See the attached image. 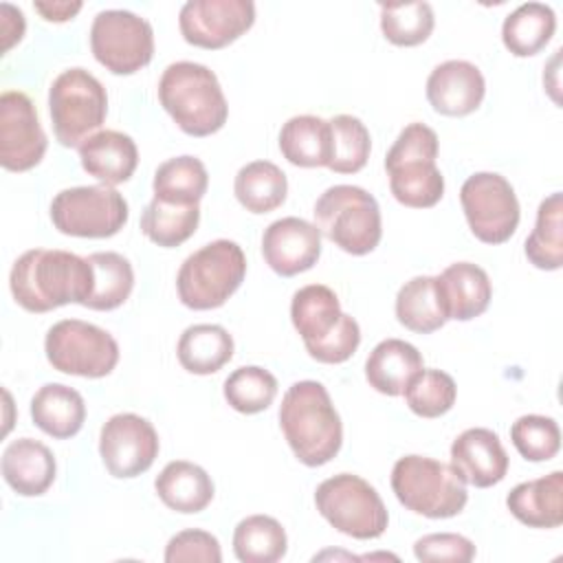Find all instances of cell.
Segmentation results:
<instances>
[{
    "mask_svg": "<svg viewBox=\"0 0 563 563\" xmlns=\"http://www.w3.org/2000/svg\"><path fill=\"white\" fill-rule=\"evenodd\" d=\"M48 110L55 139L64 147H81L103 125L108 95L103 84L86 68L59 73L48 88Z\"/></svg>",
    "mask_w": 563,
    "mask_h": 563,
    "instance_id": "9",
    "label": "cell"
},
{
    "mask_svg": "<svg viewBox=\"0 0 563 563\" xmlns=\"http://www.w3.org/2000/svg\"><path fill=\"white\" fill-rule=\"evenodd\" d=\"M506 506L512 517L528 528H556L563 523V473L552 471L545 477L517 484Z\"/></svg>",
    "mask_w": 563,
    "mask_h": 563,
    "instance_id": "24",
    "label": "cell"
},
{
    "mask_svg": "<svg viewBox=\"0 0 563 563\" xmlns=\"http://www.w3.org/2000/svg\"><path fill=\"white\" fill-rule=\"evenodd\" d=\"M449 319L471 321L479 317L493 297L486 271L473 262H455L435 275Z\"/></svg>",
    "mask_w": 563,
    "mask_h": 563,
    "instance_id": "23",
    "label": "cell"
},
{
    "mask_svg": "<svg viewBox=\"0 0 563 563\" xmlns=\"http://www.w3.org/2000/svg\"><path fill=\"white\" fill-rule=\"evenodd\" d=\"M255 22L251 0H187L178 13L185 42L200 48H222Z\"/></svg>",
    "mask_w": 563,
    "mask_h": 563,
    "instance_id": "17",
    "label": "cell"
},
{
    "mask_svg": "<svg viewBox=\"0 0 563 563\" xmlns=\"http://www.w3.org/2000/svg\"><path fill=\"white\" fill-rule=\"evenodd\" d=\"M44 352L53 369L84 378H103L119 363L114 336L81 319H62L51 325L44 339Z\"/></svg>",
    "mask_w": 563,
    "mask_h": 563,
    "instance_id": "11",
    "label": "cell"
},
{
    "mask_svg": "<svg viewBox=\"0 0 563 563\" xmlns=\"http://www.w3.org/2000/svg\"><path fill=\"white\" fill-rule=\"evenodd\" d=\"M167 563L180 561H205V563H220L222 552L218 539L207 530H183L167 541L165 548Z\"/></svg>",
    "mask_w": 563,
    "mask_h": 563,
    "instance_id": "44",
    "label": "cell"
},
{
    "mask_svg": "<svg viewBox=\"0 0 563 563\" xmlns=\"http://www.w3.org/2000/svg\"><path fill=\"white\" fill-rule=\"evenodd\" d=\"M391 490L407 510L429 519L455 517L468 501L455 468L427 455L400 457L391 468Z\"/></svg>",
    "mask_w": 563,
    "mask_h": 563,
    "instance_id": "6",
    "label": "cell"
},
{
    "mask_svg": "<svg viewBox=\"0 0 563 563\" xmlns=\"http://www.w3.org/2000/svg\"><path fill=\"white\" fill-rule=\"evenodd\" d=\"M233 191L238 202L251 213H268L284 205L288 194L286 174L271 161H253L235 174Z\"/></svg>",
    "mask_w": 563,
    "mask_h": 563,
    "instance_id": "33",
    "label": "cell"
},
{
    "mask_svg": "<svg viewBox=\"0 0 563 563\" xmlns=\"http://www.w3.org/2000/svg\"><path fill=\"white\" fill-rule=\"evenodd\" d=\"M435 18L429 2H387L380 4V31L396 46L422 44L433 31Z\"/></svg>",
    "mask_w": 563,
    "mask_h": 563,
    "instance_id": "39",
    "label": "cell"
},
{
    "mask_svg": "<svg viewBox=\"0 0 563 563\" xmlns=\"http://www.w3.org/2000/svg\"><path fill=\"white\" fill-rule=\"evenodd\" d=\"M330 161L328 169L336 174H356L365 167L372 139L365 123L352 114H336L330 121Z\"/></svg>",
    "mask_w": 563,
    "mask_h": 563,
    "instance_id": "38",
    "label": "cell"
},
{
    "mask_svg": "<svg viewBox=\"0 0 563 563\" xmlns=\"http://www.w3.org/2000/svg\"><path fill=\"white\" fill-rule=\"evenodd\" d=\"M277 396V378L257 365L233 369L224 380V398L240 413H260L273 405Z\"/></svg>",
    "mask_w": 563,
    "mask_h": 563,
    "instance_id": "40",
    "label": "cell"
},
{
    "mask_svg": "<svg viewBox=\"0 0 563 563\" xmlns=\"http://www.w3.org/2000/svg\"><path fill=\"white\" fill-rule=\"evenodd\" d=\"M154 488L167 508L185 515L205 510L213 499V482L209 473L187 460L165 464L154 479Z\"/></svg>",
    "mask_w": 563,
    "mask_h": 563,
    "instance_id": "27",
    "label": "cell"
},
{
    "mask_svg": "<svg viewBox=\"0 0 563 563\" xmlns=\"http://www.w3.org/2000/svg\"><path fill=\"white\" fill-rule=\"evenodd\" d=\"M81 9V2H35V11L48 22H66Z\"/></svg>",
    "mask_w": 563,
    "mask_h": 563,
    "instance_id": "46",
    "label": "cell"
},
{
    "mask_svg": "<svg viewBox=\"0 0 563 563\" xmlns=\"http://www.w3.org/2000/svg\"><path fill=\"white\" fill-rule=\"evenodd\" d=\"M55 457L46 444L18 438L2 453V477L22 497L44 495L55 482Z\"/></svg>",
    "mask_w": 563,
    "mask_h": 563,
    "instance_id": "21",
    "label": "cell"
},
{
    "mask_svg": "<svg viewBox=\"0 0 563 563\" xmlns=\"http://www.w3.org/2000/svg\"><path fill=\"white\" fill-rule=\"evenodd\" d=\"M198 222V205H169L158 198H152L141 213L143 235L163 249H172L187 242L196 233Z\"/></svg>",
    "mask_w": 563,
    "mask_h": 563,
    "instance_id": "36",
    "label": "cell"
},
{
    "mask_svg": "<svg viewBox=\"0 0 563 563\" xmlns=\"http://www.w3.org/2000/svg\"><path fill=\"white\" fill-rule=\"evenodd\" d=\"M486 92L482 70L466 59L438 64L427 79V99L438 114L466 117L479 108Z\"/></svg>",
    "mask_w": 563,
    "mask_h": 563,
    "instance_id": "19",
    "label": "cell"
},
{
    "mask_svg": "<svg viewBox=\"0 0 563 563\" xmlns=\"http://www.w3.org/2000/svg\"><path fill=\"white\" fill-rule=\"evenodd\" d=\"M158 433L136 413H114L101 427L99 455L112 477L130 479L145 473L158 455Z\"/></svg>",
    "mask_w": 563,
    "mask_h": 563,
    "instance_id": "15",
    "label": "cell"
},
{
    "mask_svg": "<svg viewBox=\"0 0 563 563\" xmlns=\"http://www.w3.org/2000/svg\"><path fill=\"white\" fill-rule=\"evenodd\" d=\"M290 319L308 354L319 363H343L361 343L356 319L341 310L339 297L323 284H308L292 295Z\"/></svg>",
    "mask_w": 563,
    "mask_h": 563,
    "instance_id": "4",
    "label": "cell"
},
{
    "mask_svg": "<svg viewBox=\"0 0 563 563\" xmlns=\"http://www.w3.org/2000/svg\"><path fill=\"white\" fill-rule=\"evenodd\" d=\"M90 51L110 73L132 75L152 62V24L125 9L99 11L90 26Z\"/></svg>",
    "mask_w": 563,
    "mask_h": 563,
    "instance_id": "13",
    "label": "cell"
},
{
    "mask_svg": "<svg viewBox=\"0 0 563 563\" xmlns=\"http://www.w3.org/2000/svg\"><path fill=\"white\" fill-rule=\"evenodd\" d=\"M451 466L475 488H490L508 473V453L495 431L473 427L462 431L451 444Z\"/></svg>",
    "mask_w": 563,
    "mask_h": 563,
    "instance_id": "20",
    "label": "cell"
},
{
    "mask_svg": "<svg viewBox=\"0 0 563 563\" xmlns=\"http://www.w3.org/2000/svg\"><path fill=\"white\" fill-rule=\"evenodd\" d=\"M279 150L297 167H328L330 123L314 114L290 117L282 125Z\"/></svg>",
    "mask_w": 563,
    "mask_h": 563,
    "instance_id": "30",
    "label": "cell"
},
{
    "mask_svg": "<svg viewBox=\"0 0 563 563\" xmlns=\"http://www.w3.org/2000/svg\"><path fill=\"white\" fill-rule=\"evenodd\" d=\"M246 257L238 242L213 240L194 251L178 268L176 290L191 310L220 308L244 282Z\"/></svg>",
    "mask_w": 563,
    "mask_h": 563,
    "instance_id": "8",
    "label": "cell"
},
{
    "mask_svg": "<svg viewBox=\"0 0 563 563\" xmlns=\"http://www.w3.org/2000/svg\"><path fill=\"white\" fill-rule=\"evenodd\" d=\"M396 319L411 332L429 334L446 321V308L438 288V279L418 275L405 282L396 295Z\"/></svg>",
    "mask_w": 563,
    "mask_h": 563,
    "instance_id": "29",
    "label": "cell"
},
{
    "mask_svg": "<svg viewBox=\"0 0 563 563\" xmlns=\"http://www.w3.org/2000/svg\"><path fill=\"white\" fill-rule=\"evenodd\" d=\"M413 554L418 561L468 563L475 559V545L471 539L455 532H433L413 543Z\"/></svg>",
    "mask_w": 563,
    "mask_h": 563,
    "instance_id": "43",
    "label": "cell"
},
{
    "mask_svg": "<svg viewBox=\"0 0 563 563\" xmlns=\"http://www.w3.org/2000/svg\"><path fill=\"white\" fill-rule=\"evenodd\" d=\"M286 550V530L268 515L244 517L233 530V552L242 563H275Z\"/></svg>",
    "mask_w": 563,
    "mask_h": 563,
    "instance_id": "35",
    "label": "cell"
},
{
    "mask_svg": "<svg viewBox=\"0 0 563 563\" xmlns=\"http://www.w3.org/2000/svg\"><path fill=\"white\" fill-rule=\"evenodd\" d=\"M209 174L196 156H174L161 163L154 172V198L169 205H198L207 194Z\"/></svg>",
    "mask_w": 563,
    "mask_h": 563,
    "instance_id": "32",
    "label": "cell"
},
{
    "mask_svg": "<svg viewBox=\"0 0 563 563\" xmlns=\"http://www.w3.org/2000/svg\"><path fill=\"white\" fill-rule=\"evenodd\" d=\"M422 369L420 352L402 339L380 341L365 361V378L369 387L385 396H400Z\"/></svg>",
    "mask_w": 563,
    "mask_h": 563,
    "instance_id": "25",
    "label": "cell"
},
{
    "mask_svg": "<svg viewBox=\"0 0 563 563\" xmlns=\"http://www.w3.org/2000/svg\"><path fill=\"white\" fill-rule=\"evenodd\" d=\"M48 139L29 95L4 90L0 97V165L9 172H29L46 154Z\"/></svg>",
    "mask_w": 563,
    "mask_h": 563,
    "instance_id": "16",
    "label": "cell"
},
{
    "mask_svg": "<svg viewBox=\"0 0 563 563\" xmlns=\"http://www.w3.org/2000/svg\"><path fill=\"white\" fill-rule=\"evenodd\" d=\"M438 134L424 123H409L385 156L389 189L394 198L411 209H427L440 202L444 176L435 165Z\"/></svg>",
    "mask_w": 563,
    "mask_h": 563,
    "instance_id": "5",
    "label": "cell"
},
{
    "mask_svg": "<svg viewBox=\"0 0 563 563\" xmlns=\"http://www.w3.org/2000/svg\"><path fill=\"white\" fill-rule=\"evenodd\" d=\"M279 427L295 457L306 466H323L341 451V418L328 389L317 380L288 387L279 407Z\"/></svg>",
    "mask_w": 563,
    "mask_h": 563,
    "instance_id": "2",
    "label": "cell"
},
{
    "mask_svg": "<svg viewBox=\"0 0 563 563\" xmlns=\"http://www.w3.org/2000/svg\"><path fill=\"white\" fill-rule=\"evenodd\" d=\"M460 202L477 240L501 244L517 231L519 200L501 174L477 172L468 176L460 189Z\"/></svg>",
    "mask_w": 563,
    "mask_h": 563,
    "instance_id": "14",
    "label": "cell"
},
{
    "mask_svg": "<svg viewBox=\"0 0 563 563\" xmlns=\"http://www.w3.org/2000/svg\"><path fill=\"white\" fill-rule=\"evenodd\" d=\"M128 202L110 185L62 189L51 202V220L64 235L110 238L128 222Z\"/></svg>",
    "mask_w": 563,
    "mask_h": 563,
    "instance_id": "12",
    "label": "cell"
},
{
    "mask_svg": "<svg viewBox=\"0 0 563 563\" xmlns=\"http://www.w3.org/2000/svg\"><path fill=\"white\" fill-rule=\"evenodd\" d=\"M95 273V286L84 303L90 310L119 308L134 288V271L128 257L114 251H99L86 257Z\"/></svg>",
    "mask_w": 563,
    "mask_h": 563,
    "instance_id": "37",
    "label": "cell"
},
{
    "mask_svg": "<svg viewBox=\"0 0 563 563\" xmlns=\"http://www.w3.org/2000/svg\"><path fill=\"white\" fill-rule=\"evenodd\" d=\"M314 227L350 255L372 253L383 235L376 198L356 185L328 187L314 202Z\"/></svg>",
    "mask_w": 563,
    "mask_h": 563,
    "instance_id": "7",
    "label": "cell"
},
{
    "mask_svg": "<svg viewBox=\"0 0 563 563\" xmlns=\"http://www.w3.org/2000/svg\"><path fill=\"white\" fill-rule=\"evenodd\" d=\"M176 356L191 374H213L233 358V336L218 323L189 325L178 339Z\"/></svg>",
    "mask_w": 563,
    "mask_h": 563,
    "instance_id": "28",
    "label": "cell"
},
{
    "mask_svg": "<svg viewBox=\"0 0 563 563\" xmlns=\"http://www.w3.org/2000/svg\"><path fill=\"white\" fill-rule=\"evenodd\" d=\"M158 101L189 136L218 132L229 117L220 81L211 68L196 62L169 64L158 81Z\"/></svg>",
    "mask_w": 563,
    "mask_h": 563,
    "instance_id": "3",
    "label": "cell"
},
{
    "mask_svg": "<svg viewBox=\"0 0 563 563\" xmlns=\"http://www.w3.org/2000/svg\"><path fill=\"white\" fill-rule=\"evenodd\" d=\"M31 418L44 433L66 440L84 427L86 402L77 389L62 383H46L31 398Z\"/></svg>",
    "mask_w": 563,
    "mask_h": 563,
    "instance_id": "26",
    "label": "cell"
},
{
    "mask_svg": "<svg viewBox=\"0 0 563 563\" xmlns=\"http://www.w3.org/2000/svg\"><path fill=\"white\" fill-rule=\"evenodd\" d=\"M409 409L420 418L444 416L457 396L455 380L442 369H422L402 391Z\"/></svg>",
    "mask_w": 563,
    "mask_h": 563,
    "instance_id": "41",
    "label": "cell"
},
{
    "mask_svg": "<svg viewBox=\"0 0 563 563\" xmlns=\"http://www.w3.org/2000/svg\"><path fill=\"white\" fill-rule=\"evenodd\" d=\"M526 257L541 271L563 266V196L550 194L537 209V222L526 238Z\"/></svg>",
    "mask_w": 563,
    "mask_h": 563,
    "instance_id": "34",
    "label": "cell"
},
{
    "mask_svg": "<svg viewBox=\"0 0 563 563\" xmlns=\"http://www.w3.org/2000/svg\"><path fill=\"white\" fill-rule=\"evenodd\" d=\"M262 255L282 277L299 275L312 268L321 255V233L303 218H279L262 235Z\"/></svg>",
    "mask_w": 563,
    "mask_h": 563,
    "instance_id": "18",
    "label": "cell"
},
{
    "mask_svg": "<svg viewBox=\"0 0 563 563\" xmlns=\"http://www.w3.org/2000/svg\"><path fill=\"white\" fill-rule=\"evenodd\" d=\"M554 29L556 15L552 7L543 2H523L506 15L501 24V40L515 57H530L545 48Z\"/></svg>",
    "mask_w": 563,
    "mask_h": 563,
    "instance_id": "31",
    "label": "cell"
},
{
    "mask_svg": "<svg viewBox=\"0 0 563 563\" xmlns=\"http://www.w3.org/2000/svg\"><path fill=\"white\" fill-rule=\"evenodd\" d=\"M79 161L92 178L112 187L130 180L139 163V150L130 134L101 130L81 143Z\"/></svg>",
    "mask_w": 563,
    "mask_h": 563,
    "instance_id": "22",
    "label": "cell"
},
{
    "mask_svg": "<svg viewBox=\"0 0 563 563\" xmlns=\"http://www.w3.org/2000/svg\"><path fill=\"white\" fill-rule=\"evenodd\" d=\"M24 15L9 2L0 4V31H2V53H7L24 35Z\"/></svg>",
    "mask_w": 563,
    "mask_h": 563,
    "instance_id": "45",
    "label": "cell"
},
{
    "mask_svg": "<svg viewBox=\"0 0 563 563\" xmlns=\"http://www.w3.org/2000/svg\"><path fill=\"white\" fill-rule=\"evenodd\" d=\"M13 299L29 312H48L66 303H86L95 273L86 257L59 249H31L11 268Z\"/></svg>",
    "mask_w": 563,
    "mask_h": 563,
    "instance_id": "1",
    "label": "cell"
},
{
    "mask_svg": "<svg viewBox=\"0 0 563 563\" xmlns=\"http://www.w3.org/2000/svg\"><path fill=\"white\" fill-rule=\"evenodd\" d=\"M510 440L528 462H548L561 449V431L554 418L528 413L512 422Z\"/></svg>",
    "mask_w": 563,
    "mask_h": 563,
    "instance_id": "42",
    "label": "cell"
},
{
    "mask_svg": "<svg viewBox=\"0 0 563 563\" xmlns=\"http://www.w3.org/2000/svg\"><path fill=\"white\" fill-rule=\"evenodd\" d=\"M321 517L352 539H378L387 530V508L376 488L358 475L339 473L323 479L314 490Z\"/></svg>",
    "mask_w": 563,
    "mask_h": 563,
    "instance_id": "10",
    "label": "cell"
}]
</instances>
